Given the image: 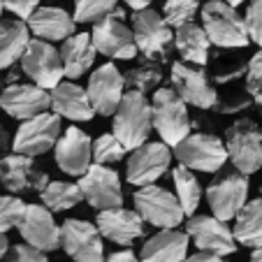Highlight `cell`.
<instances>
[{
    "mask_svg": "<svg viewBox=\"0 0 262 262\" xmlns=\"http://www.w3.org/2000/svg\"><path fill=\"white\" fill-rule=\"evenodd\" d=\"M200 10L202 7L198 0H165L163 16L172 28H181L186 24H193Z\"/></svg>",
    "mask_w": 262,
    "mask_h": 262,
    "instance_id": "836d02e7",
    "label": "cell"
},
{
    "mask_svg": "<svg viewBox=\"0 0 262 262\" xmlns=\"http://www.w3.org/2000/svg\"><path fill=\"white\" fill-rule=\"evenodd\" d=\"M79 188L84 200L98 211L123 207V186L112 165L93 163L84 177H79Z\"/></svg>",
    "mask_w": 262,
    "mask_h": 262,
    "instance_id": "9a60e30c",
    "label": "cell"
},
{
    "mask_svg": "<svg viewBox=\"0 0 262 262\" xmlns=\"http://www.w3.org/2000/svg\"><path fill=\"white\" fill-rule=\"evenodd\" d=\"M125 77V89L128 91H139V93H148V91H156L163 81V68H160L158 60L144 58L139 65L130 68Z\"/></svg>",
    "mask_w": 262,
    "mask_h": 262,
    "instance_id": "1f68e13d",
    "label": "cell"
},
{
    "mask_svg": "<svg viewBox=\"0 0 262 262\" xmlns=\"http://www.w3.org/2000/svg\"><path fill=\"white\" fill-rule=\"evenodd\" d=\"M186 232L198 251H209L216 255H232L237 251L234 230L225 221L211 216H190L186 223Z\"/></svg>",
    "mask_w": 262,
    "mask_h": 262,
    "instance_id": "2e32d148",
    "label": "cell"
},
{
    "mask_svg": "<svg viewBox=\"0 0 262 262\" xmlns=\"http://www.w3.org/2000/svg\"><path fill=\"white\" fill-rule=\"evenodd\" d=\"M104 262H139V257L135 255L130 248H125V251H116V253H112V255L107 257Z\"/></svg>",
    "mask_w": 262,
    "mask_h": 262,
    "instance_id": "7bdbcfd3",
    "label": "cell"
},
{
    "mask_svg": "<svg viewBox=\"0 0 262 262\" xmlns=\"http://www.w3.org/2000/svg\"><path fill=\"white\" fill-rule=\"evenodd\" d=\"M172 146H167L165 142H144L142 146L133 148L125 163V181L137 188L156 183L167 174L172 165Z\"/></svg>",
    "mask_w": 262,
    "mask_h": 262,
    "instance_id": "7c38bea8",
    "label": "cell"
},
{
    "mask_svg": "<svg viewBox=\"0 0 262 262\" xmlns=\"http://www.w3.org/2000/svg\"><path fill=\"white\" fill-rule=\"evenodd\" d=\"M98 49H95L91 33H74L60 45V58H63L65 77L68 79H79L93 68Z\"/></svg>",
    "mask_w": 262,
    "mask_h": 262,
    "instance_id": "484cf974",
    "label": "cell"
},
{
    "mask_svg": "<svg viewBox=\"0 0 262 262\" xmlns=\"http://www.w3.org/2000/svg\"><path fill=\"white\" fill-rule=\"evenodd\" d=\"M253 102V95L248 91L244 93H234V95H228V98H223V102L216 104V112L218 114H239L242 109H248Z\"/></svg>",
    "mask_w": 262,
    "mask_h": 262,
    "instance_id": "f35d334b",
    "label": "cell"
},
{
    "mask_svg": "<svg viewBox=\"0 0 262 262\" xmlns=\"http://www.w3.org/2000/svg\"><path fill=\"white\" fill-rule=\"evenodd\" d=\"M26 24L35 37L47 42H65L77 28L74 16L63 7H37Z\"/></svg>",
    "mask_w": 262,
    "mask_h": 262,
    "instance_id": "d4e9b609",
    "label": "cell"
},
{
    "mask_svg": "<svg viewBox=\"0 0 262 262\" xmlns=\"http://www.w3.org/2000/svg\"><path fill=\"white\" fill-rule=\"evenodd\" d=\"M128 148L114 133H102L93 142V163L98 165H116L125 158Z\"/></svg>",
    "mask_w": 262,
    "mask_h": 262,
    "instance_id": "d6a6232c",
    "label": "cell"
},
{
    "mask_svg": "<svg viewBox=\"0 0 262 262\" xmlns=\"http://www.w3.org/2000/svg\"><path fill=\"white\" fill-rule=\"evenodd\" d=\"M172 179H174V193H177L186 216H195V211L200 209V202H202V186H200L195 172L179 165L172 172Z\"/></svg>",
    "mask_w": 262,
    "mask_h": 262,
    "instance_id": "4dcf8cb0",
    "label": "cell"
},
{
    "mask_svg": "<svg viewBox=\"0 0 262 262\" xmlns=\"http://www.w3.org/2000/svg\"><path fill=\"white\" fill-rule=\"evenodd\" d=\"M186 262H225V257L216 255V253H209V251H198L186 257Z\"/></svg>",
    "mask_w": 262,
    "mask_h": 262,
    "instance_id": "b9f144b4",
    "label": "cell"
},
{
    "mask_svg": "<svg viewBox=\"0 0 262 262\" xmlns=\"http://www.w3.org/2000/svg\"><path fill=\"white\" fill-rule=\"evenodd\" d=\"M91 40H93L98 54L107 56L112 60H133L139 51L133 28H128V24H125V12L119 7L109 16L93 24Z\"/></svg>",
    "mask_w": 262,
    "mask_h": 262,
    "instance_id": "9c48e42d",
    "label": "cell"
},
{
    "mask_svg": "<svg viewBox=\"0 0 262 262\" xmlns=\"http://www.w3.org/2000/svg\"><path fill=\"white\" fill-rule=\"evenodd\" d=\"M54 160L58 169L68 177L79 179L93 165V139L81 128H68L54 146Z\"/></svg>",
    "mask_w": 262,
    "mask_h": 262,
    "instance_id": "e0dca14e",
    "label": "cell"
},
{
    "mask_svg": "<svg viewBox=\"0 0 262 262\" xmlns=\"http://www.w3.org/2000/svg\"><path fill=\"white\" fill-rule=\"evenodd\" d=\"M26 211V202L19 195H0V234H7L12 228H19Z\"/></svg>",
    "mask_w": 262,
    "mask_h": 262,
    "instance_id": "d590c367",
    "label": "cell"
},
{
    "mask_svg": "<svg viewBox=\"0 0 262 262\" xmlns=\"http://www.w3.org/2000/svg\"><path fill=\"white\" fill-rule=\"evenodd\" d=\"M169 81H172V89L181 95L186 104H193L198 109H216L218 93L213 89V84L209 81V74L204 72V68L179 60V63L172 65Z\"/></svg>",
    "mask_w": 262,
    "mask_h": 262,
    "instance_id": "5bb4252c",
    "label": "cell"
},
{
    "mask_svg": "<svg viewBox=\"0 0 262 262\" xmlns=\"http://www.w3.org/2000/svg\"><path fill=\"white\" fill-rule=\"evenodd\" d=\"M174 158L179 165L193 169V172H204V174H216L225 167L230 160L228 146L223 139L216 135L207 133H190L186 139L174 146Z\"/></svg>",
    "mask_w": 262,
    "mask_h": 262,
    "instance_id": "277c9868",
    "label": "cell"
},
{
    "mask_svg": "<svg viewBox=\"0 0 262 262\" xmlns=\"http://www.w3.org/2000/svg\"><path fill=\"white\" fill-rule=\"evenodd\" d=\"M5 262H51L47 257L45 251L30 246V244H16V246L10 248V253L5 255Z\"/></svg>",
    "mask_w": 262,
    "mask_h": 262,
    "instance_id": "74e56055",
    "label": "cell"
},
{
    "mask_svg": "<svg viewBox=\"0 0 262 262\" xmlns=\"http://www.w3.org/2000/svg\"><path fill=\"white\" fill-rule=\"evenodd\" d=\"M225 146L230 163L244 174H255L262 169V128L251 119H237L225 130Z\"/></svg>",
    "mask_w": 262,
    "mask_h": 262,
    "instance_id": "52a82bcc",
    "label": "cell"
},
{
    "mask_svg": "<svg viewBox=\"0 0 262 262\" xmlns=\"http://www.w3.org/2000/svg\"><path fill=\"white\" fill-rule=\"evenodd\" d=\"M10 253V242L5 234H0V260H5V255Z\"/></svg>",
    "mask_w": 262,
    "mask_h": 262,
    "instance_id": "bcb514c9",
    "label": "cell"
},
{
    "mask_svg": "<svg viewBox=\"0 0 262 262\" xmlns=\"http://www.w3.org/2000/svg\"><path fill=\"white\" fill-rule=\"evenodd\" d=\"M234 237L237 244L248 248L262 246V195L255 200H248L246 207L234 218Z\"/></svg>",
    "mask_w": 262,
    "mask_h": 262,
    "instance_id": "f1b7e54d",
    "label": "cell"
},
{
    "mask_svg": "<svg viewBox=\"0 0 262 262\" xmlns=\"http://www.w3.org/2000/svg\"><path fill=\"white\" fill-rule=\"evenodd\" d=\"M244 21H246L251 42H255L257 47H262V0H248Z\"/></svg>",
    "mask_w": 262,
    "mask_h": 262,
    "instance_id": "8d00e7d4",
    "label": "cell"
},
{
    "mask_svg": "<svg viewBox=\"0 0 262 262\" xmlns=\"http://www.w3.org/2000/svg\"><path fill=\"white\" fill-rule=\"evenodd\" d=\"M0 109L16 121H28L51 109V91L37 84H12L0 93Z\"/></svg>",
    "mask_w": 262,
    "mask_h": 262,
    "instance_id": "ffe728a7",
    "label": "cell"
},
{
    "mask_svg": "<svg viewBox=\"0 0 262 262\" xmlns=\"http://www.w3.org/2000/svg\"><path fill=\"white\" fill-rule=\"evenodd\" d=\"M174 49L179 51L183 63L204 68L209 63V56H211V40H209L207 30L193 21V24H186L181 28H177V33H174Z\"/></svg>",
    "mask_w": 262,
    "mask_h": 262,
    "instance_id": "4316f807",
    "label": "cell"
},
{
    "mask_svg": "<svg viewBox=\"0 0 262 262\" xmlns=\"http://www.w3.org/2000/svg\"><path fill=\"white\" fill-rule=\"evenodd\" d=\"M86 91H89L95 114L114 116V112L119 109L121 100L125 95V77L119 72L114 63H104L98 70H93V74L89 77V84H86Z\"/></svg>",
    "mask_w": 262,
    "mask_h": 262,
    "instance_id": "ac0fdd59",
    "label": "cell"
},
{
    "mask_svg": "<svg viewBox=\"0 0 262 262\" xmlns=\"http://www.w3.org/2000/svg\"><path fill=\"white\" fill-rule=\"evenodd\" d=\"M114 130L112 133L125 144L128 151L148 142V135L154 130V109L146 93L139 91H125L119 109L114 112Z\"/></svg>",
    "mask_w": 262,
    "mask_h": 262,
    "instance_id": "7a4b0ae2",
    "label": "cell"
},
{
    "mask_svg": "<svg viewBox=\"0 0 262 262\" xmlns=\"http://www.w3.org/2000/svg\"><path fill=\"white\" fill-rule=\"evenodd\" d=\"M16 230L26 244L45 253L60 248V225H56L54 211L45 204H26L24 218Z\"/></svg>",
    "mask_w": 262,
    "mask_h": 262,
    "instance_id": "44dd1931",
    "label": "cell"
},
{
    "mask_svg": "<svg viewBox=\"0 0 262 262\" xmlns=\"http://www.w3.org/2000/svg\"><path fill=\"white\" fill-rule=\"evenodd\" d=\"M98 225L81 218H68L60 225V248L74 262H104V244Z\"/></svg>",
    "mask_w": 262,
    "mask_h": 262,
    "instance_id": "4fadbf2b",
    "label": "cell"
},
{
    "mask_svg": "<svg viewBox=\"0 0 262 262\" xmlns=\"http://www.w3.org/2000/svg\"><path fill=\"white\" fill-rule=\"evenodd\" d=\"M133 204L139 216L144 218V223L160 230L179 228L183 223V218H186V211H183L177 193H172L167 188H160L156 183L142 186V188L135 190Z\"/></svg>",
    "mask_w": 262,
    "mask_h": 262,
    "instance_id": "5b68a950",
    "label": "cell"
},
{
    "mask_svg": "<svg viewBox=\"0 0 262 262\" xmlns=\"http://www.w3.org/2000/svg\"><path fill=\"white\" fill-rule=\"evenodd\" d=\"M24 74L33 84L51 91L65 79V68L60 58V49H56L51 42L33 37L26 47L24 56L19 60Z\"/></svg>",
    "mask_w": 262,
    "mask_h": 262,
    "instance_id": "30bf717a",
    "label": "cell"
},
{
    "mask_svg": "<svg viewBox=\"0 0 262 262\" xmlns=\"http://www.w3.org/2000/svg\"><path fill=\"white\" fill-rule=\"evenodd\" d=\"M12 144H14V137H10V130H7L5 125H0V154L10 151Z\"/></svg>",
    "mask_w": 262,
    "mask_h": 262,
    "instance_id": "ee69618b",
    "label": "cell"
},
{
    "mask_svg": "<svg viewBox=\"0 0 262 262\" xmlns=\"http://www.w3.org/2000/svg\"><path fill=\"white\" fill-rule=\"evenodd\" d=\"M200 16L211 45L221 49H244L251 45L246 21L242 19L237 7L225 0H207L200 10Z\"/></svg>",
    "mask_w": 262,
    "mask_h": 262,
    "instance_id": "6da1fadb",
    "label": "cell"
},
{
    "mask_svg": "<svg viewBox=\"0 0 262 262\" xmlns=\"http://www.w3.org/2000/svg\"><path fill=\"white\" fill-rule=\"evenodd\" d=\"M130 28H133L135 42H137V49L144 54V58L151 60H163L169 58V51L174 45V33L172 26L165 21V16L160 12L151 10H137L130 16Z\"/></svg>",
    "mask_w": 262,
    "mask_h": 262,
    "instance_id": "8992f818",
    "label": "cell"
},
{
    "mask_svg": "<svg viewBox=\"0 0 262 262\" xmlns=\"http://www.w3.org/2000/svg\"><path fill=\"white\" fill-rule=\"evenodd\" d=\"M30 42V28L24 19H0V72L14 68Z\"/></svg>",
    "mask_w": 262,
    "mask_h": 262,
    "instance_id": "83f0119b",
    "label": "cell"
},
{
    "mask_svg": "<svg viewBox=\"0 0 262 262\" xmlns=\"http://www.w3.org/2000/svg\"><path fill=\"white\" fill-rule=\"evenodd\" d=\"M190 237L181 230H160L144 242L139 262H186Z\"/></svg>",
    "mask_w": 262,
    "mask_h": 262,
    "instance_id": "cb8c5ba5",
    "label": "cell"
},
{
    "mask_svg": "<svg viewBox=\"0 0 262 262\" xmlns=\"http://www.w3.org/2000/svg\"><path fill=\"white\" fill-rule=\"evenodd\" d=\"M119 0H77L74 5V21L77 24H98L116 10Z\"/></svg>",
    "mask_w": 262,
    "mask_h": 262,
    "instance_id": "e575fe53",
    "label": "cell"
},
{
    "mask_svg": "<svg viewBox=\"0 0 262 262\" xmlns=\"http://www.w3.org/2000/svg\"><path fill=\"white\" fill-rule=\"evenodd\" d=\"M260 195H262V186H260Z\"/></svg>",
    "mask_w": 262,
    "mask_h": 262,
    "instance_id": "816d5d0a",
    "label": "cell"
},
{
    "mask_svg": "<svg viewBox=\"0 0 262 262\" xmlns=\"http://www.w3.org/2000/svg\"><path fill=\"white\" fill-rule=\"evenodd\" d=\"M40 198L47 209H51L54 213H60V211H68V209L77 207V204L84 200V193H81L79 183L49 181L45 186V190L40 193Z\"/></svg>",
    "mask_w": 262,
    "mask_h": 262,
    "instance_id": "f546056e",
    "label": "cell"
},
{
    "mask_svg": "<svg viewBox=\"0 0 262 262\" xmlns=\"http://www.w3.org/2000/svg\"><path fill=\"white\" fill-rule=\"evenodd\" d=\"M3 12H5V0H0V16H3Z\"/></svg>",
    "mask_w": 262,
    "mask_h": 262,
    "instance_id": "f907efd6",
    "label": "cell"
},
{
    "mask_svg": "<svg viewBox=\"0 0 262 262\" xmlns=\"http://www.w3.org/2000/svg\"><path fill=\"white\" fill-rule=\"evenodd\" d=\"M248 188H251L248 174L239 172V169L218 174L207 186V190H204L211 213L225 223L234 221L237 213L242 211L248 202Z\"/></svg>",
    "mask_w": 262,
    "mask_h": 262,
    "instance_id": "ba28073f",
    "label": "cell"
},
{
    "mask_svg": "<svg viewBox=\"0 0 262 262\" xmlns=\"http://www.w3.org/2000/svg\"><path fill=\"white\" fill-rule=\"evenodd\" d=\"M60 135H63L60 116L54 112H45V114H37L28 121H21L19 130L14 133L12 151L21 156H30V158L49 154L60 139Z\"/></svg>",
    "mask_w": 262,
    "mask_h": 262,
    "instance_id": "8fae6325",
    "label": "cell"
},
{
    "mask_svg": "<svg viewBox=\"0 0 262 262\" xmlns=\"http://www.w3.org/2000/svg\"><path fill=\"white\" fill-rule=\"evenodd\" d=\"M251 262H262V246H260V248H253V253H251Z\"/></svg>",
    "mask_w": 262,
    "mask_h": 262,
    "instance_id": "7dc6e473",
    "label": "cell"
},
{
    "mask_svg": "<svg viewBox=\"0 0 262 262\" xmlns=\"http://www.w3.org/2000/svg\"><path fill=\"white\" fill-rule=\"evenodd\" d=\"M95 225L102 232V237L119 246H133L137 239L144 237V218L137 213V209H107L98 211Z\"/></svg>",
    "mask_w": 262,
    "mask_h": 262,
    "instance_id": "7402d4cb",
    "label": "cell"
},
{
    "mask_svg": "<svg viewBox=\"0 0 262 262\" xmlns=\"http://www.w3.org/2000/svg\"><path fill=\"white\" fill-rule=\"evenodd\" d=\"M253 102L257 104V109H260V114H262V93H255V95H253Z\"/></svg>",
    "mask_w": 262,
    "mask_h": 262,
    "instance_id": "c3c4849f",
    "label": "cell"
},
{
    "mask_svg": "<svg viewBox=\"0 0 262 262\" xmlns=\"http://www.w3.org/2000/svg\"><path fill=\"white\" fill-rule=\"evenodd\" d=\"M37 7H40V0H5V10H10L16 19L24 21H28Z\"/></svg>",
    "mask_w": 262,
    "mask_h": 262,
    "instance_id": "60d3db41",
    "label": "cell"
},
{
    "mask_svg": "<svg viewBox=\"0 0 262 262\" xmlns=\"http://www.w3.org/2000/svg\"><path fill=\"white\" fill-rule=\"evenodd\" d=\"M225 3H230V5L237 7V5H242V3H246V0H225Z\"/></svg>",
    "mask_w": 262,
    "mask_h": 262,
    "instance_id": "681fc988",
    "label": "cell"
},
{
    "mask_svg": "<svg viewBox=\"0 0 262 262\" xmlns=\"http://www.w3.org/2000/svg\"><path fill=\"white\" fill-rule=\"evenodd\" d=\"M0 186H3V183H0Z\"/></svg>",
    "mask_w": 262,
    "mask_h": 262,
    "instance_id": "f5cc1de1",
    "label": "cell"
},
{
    "mask_svg": "<svg viewBox=\"0 0 262 262\" xmlns=\"http://www.w3.org/2000/svg\"><path fill=\"white\" fill-rule=\"evenodd\" d=\"M125 5L130 7L133 12H137V10H146V7H151V0H123Z\"/></svg>",
    "mask_w": 262,
    "mask_h": 262,
    "instance_id": "f6af8a7d",
    "label": "cell"
},
{
    "mask_svg": "<svg viewBox=\"0 0 262 262\" xmlns=\"http://www.w3.org/2000/svg\"><path fill=\"white\" fill-rule=\"evenodd\" d=\"M49 174L45 169H37L30 156L10 154L0 158V183L12 195L21 193H42L49 183Z\"/></svg>",
    "mask_w": 262,
    "mask_h": 262,
    "instance_id": "d6986e66",
    "label": "cell"
},
{
    "mask_svg": "<svg viewBox=\"0 0 262 262\" xmlns=\"http://www.w3.org/2000/svg\"><path fill=\"white\" fill-rule=\"evenodd\" d=\"M51 112L74 123H86L95 116L89 91L77 81H60L56 89H51Z\"/></svg>",
    "mask_w": 262,
    "mask_h": 262,
    "instance_id": "603a6c76",
    "label": "cell"
},
{
    "mask_svg": "<svg viewBox=\"0 0 262 262\" xmlns=\"http://www.w3.org/2000/svg\"><path fill=\"white\" fill-rule=\"evenodd\" d=\"M151 109H154V130L160 135V142L174 148L190 135L188 104L183 102V98L172 86L156 89L151 98Z\"/></svg>",
    "mask_w": 262,
    "mask_h": 262,
    "instance_id": "3957f363",
    "label": "cell"
},
{
    "mask_svg": "<svg viewBox=\"0 0 262 262\" xmlns=\"http://www.w3.org/2000/svg\"><path fill=\"white\" fill-rule=\"evenodd\" d=\"M246 91L251 95L262 93V47L246 65Z\"/></svg>",
    "mask_w": 262,
    "mask_h": 262,
    "instance_id": "ab89813d",
    "label": "cell"
}]
</instances>
